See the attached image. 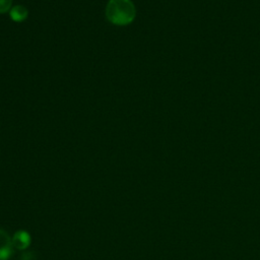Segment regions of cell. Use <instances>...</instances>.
<instances>
[{"instance_id": "obj_3", "label": "cell", "mask_w": 260, "mask_h": 260, "mask_svg": "<svg viewBox=\"0 0 260 260\" xmlns=\"http://www.w3.org/2000/svg\"><path fill=\"white\" fill-rule=\"evenodd\" d=\"M30 235L26 231H17L12 237V245L18 250H25L30 245Z\"/></svg>"}, {"instance_id": "obj_5", "label": "cell", "mask_w": 260, "mask_h": 260, "mask_svg": "<svg viewBox=\"0 0 260 260\" xmlns=\"http://www.w3.org/2000/svg\"><path fill=\"white\" fill-rule=\"evenodd\" d=\"M12 0H0V14L5 13L11 9Z\"/></svg>"}, {"instance_id": "obj_1", "label": "cell", "mask_w": 260, "mask_h": 260, "mask_svg": "<svg viewBox=\"0 0 260 260\" xmlns=\"http://www.w3.org/2000/svg\"><path fill=\"white\" fill-rule=\"evenodd\" d=\"M136 15V9L131 0H110L106 7L108 20L116 25L131 23Z\"/></svg>"}, {"instance_id": "obj_6", "label": "cell", "mask_w": 260, "mask_h": 260, "mask_svg": "<svg viewBox=\"0 0 260 260\" xmlns=\"http://www.w3.org/2000/svg\"><path fill=\"white\" fill-rule=\"evenodd\" d=\"M20 260H35V253L31 251L23 252L20 256Z\"/></svg>"}, {"instance_id": "obj_4", "label": "cell", "mask_w": 260, "mask_h": 260, "mask_svg": "<svg viewBox=\"0 0 260 260\" xmlns=\"http://www.w3.org/2000/svg\"><path fill=\"white\" fill-rule=\"evenodd\" d=\"M10 18L15 22H21L26 19L28 15L27 9L22 5H15L9 10Z\"/></svg>"}, {"instance_id": "obj_2", "label": "cell", "mask_w": 260, "mask_h": 260, "mask_svg": "<svg viewBox=\"0 0 260 260\" xmlns=\"http://www.w3.org/2000/svg\"><path fill=\"white\" fill-rule=\"evenodd\" d=\"M12 239L9 234L0 229V260H7L13 254Z\"/></svg>"}]
</instances>
